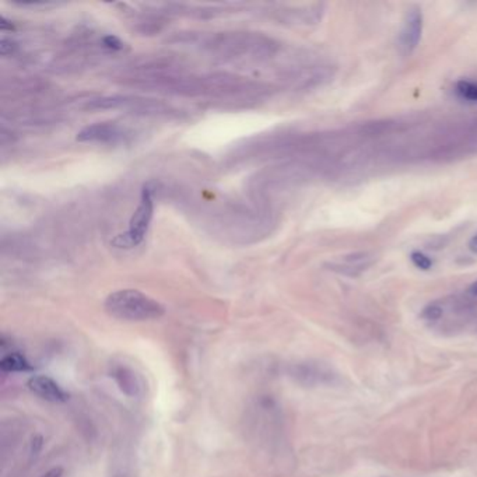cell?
I'll return each instance as SVG.
<instances>
[{"instance_id":"13","label":"cell","mask_w":477,"mask_h":477,"mask_svg":"<svg viewBox=\"0 0 477 477\" xmlns=\"http://www.w3.org/2000/svg\"><path fill=\"white\" fill-rule=\"evenodd\" d=\"M410 259H411L413 265H414L417 269H420V271L427 272V271H430V269L432 268V261H431L425 254H423V252H420V251L411 252Z\"/></svg>"},{"instance_id":"2","label":"cell","mask_w":477,"mask_h":477,"mask_svg":"<svg viewBox=\"0 0 477 477\" xmlns=\"http://www.w3.org/2000/svg\"><path fill=\"white\" fill-rule=\"evenodd\" d=\"M104 307L112 318L128 322L154 321L165 314V308L157 300L133 289L111 293Z\"/></svg>"},{"instance_id":"10","label":"cell","mask_w":477,"mask_h":477,"mask_svg":"<svg viewBox=\"0 0 477 477\" xmlns=\"http://www.w3.org/2000/svg\"><path fill=\"white\" fill-rule=\"evenodd\" d=\"M0 368L5 372H26L31 371V364L17 351H10L0 360Z\"/></svg>"},{"instance_id":"16","label":"cell","mask_w":477,"mask_h":477,"mask_svg":"<svg viewBox=\"0 0 477 477\" xmlns=\"http://www.w3.org/2000/svg\"><path fill=\"white\" fill-rule=\"evenodd\" d=\"M469 250L477 255V234L469 241Z\"/></svg>"},{"instance_id":"11","label":"cell","mask_w":477,"mask_h":477,"mask_svg":"<svg viewBox=\"0 0 477 477\" xmlns=\"http://www.w3.org/2000/svg\"><path fill=\"white\" fill-rule=\"evenodd\" d=\"M455 93L459 98L467 103H477V82L459 80L455 84Z\"/></svg>"},{"instance_id":"4","label":"cell","mask_w":477,"mask_h":477,"mask_svg":"<svg viewBox=\"0 0 477 477\" xmlns=\"http://www.w3.org/2000/svg\"><path fill=\"white\" fill-rule=\"evenodd\" d=\"M87 107L91 109H123L143 116H165L175 112L172 107L158 100L136 96H107L90 101Z\"/></svg>"},{"instance_id":"17","label":"cell","mask_w":477,"mask_h":477,"mask_svg":"<svg viewBox=\"0 0 477 477\" xmlns=\"http://www.w3.org/2000/svg\"><path fill=\"white\" fill-rule=\"evenodd\" d=\"M469 293L471 294V296H474V297H477V280L469 287Z\"/></svg>"},{"instance_id":"14","label":"cell","mask_w":477,"mask_h":477,"mask_svg":"<svg viewBox=\"0 0 477 477\" xmlns=\"http://www.w3.org/2000/svg\"><path fill=\"white\" fill-rule=\"evenodd\" d=\"M103 44H104L105 48H108L111 51H121L123 48V43L118 37H115V36L104 37Z\"/></svg>"},{"instance_id":"7","label":"cell","mask_w":477,"mask_h":477,"mask_svg":"<svg viewBox=\"0 0 477 477\" xmlns=\"http://www.w3.org/2000/svg\"><path fill=\"white\" fill-rule=\"evenodd\" d=\"M111 377L115 379L119 389L123 393H126L128 396L137 397V396L143 395L144 382H143L142 377L139 374H136V371L132 370L130 367H126L122 364L114 365V368L111 371Z\"/></svg>"},{"instance_id":"1","label":"cell","mask_w":477,"mask_h":477,"mask_svg":"<svg viewBox=\"0 0 477 477\" xmlns=\"http://www.w3.org/2000/svg\"><path fill=\"white\" fill-rule=\"evenodd\" d=\"M200 47L225 61H259L278 51V43L259 33H221L202 38Z\"/></svg>"},{"instance_id":"15","label":"cell","mask_w":477,"mask_h":477,"mask_svg":"<svg viewBox=\"0 0 477 477\" xmlns=\"http://www.w3.org/2000/svg\"><path fill=\"white\" fill-rule=\"evenodd\" d=\"M62 476V469L61 467H55L52 470H50L48 473H45L43 477H61Z\"/></svg>"},{"instance_id":"12","label":"cell","mask_w":477,"mask_h":477,"mask_svg":"<svg viewBox=\"0 0 477 477\" xmlns=\"http://www.w3.org/2000/svg\"><path fill=\"white\" fill-rule=\"evenodd\" d=\"M442 315H444V310L438 304H428L421 311V318L427 322H435L441 319Z\"/></svg>"},{"instance_id":"3","label":"cell","mask_w":477,"mask_h":477,"mask_svg":"<svg viewBox=\"0 0 477 477\" xmlns=\"http://www.w3.org/2000/svg\"><path fill=\"white\" fill-rule=\"evenodd\" d=\"M153 188L150 185L143 186L140 202L130 217L129 227L125 232L116 235L112 240V245L122 250H129L137 247L144 241V238L149 232L153 214H154V197H153Z\"/></svg>"},{"instance_id":"9","label":"cell","mask_w":477,"mask_h":477,"mask_svg":"<svg viewBox=\"0 0 477 477\" xmlns=\"http://www.w3.org/2000/svg\"><path fill=\"white\" fill-rule=\"evenodd\" d=\"M374 262V257L370 252H356L344 257L342 265H332L333 271L346 273L349 276H356L370 268Z\"/></svg>"},{"instance_id":"8","label":"cell","mask_w":477,"mask_h":477,"mask_svg":"<svg viewBox=\"0 0 477 477\" xmlns=\"http://www.w3.org/2000/svg\"><path fill=\"white\" fill-rule=\"evenodd\" d=\"M27 385L34 395L48 402H65L68 399L66 392L50 377L36 375L30 378Z\"/></svg>"},{"instance_id":"5","label":"cell","mask_w":477,"mask_h":477,"mask_svg":"<svg viewBox=\"0 0 477 477\" xmlns=\"http://www.w3.org/2000/svg\"><path fill=\"white\" fill-rule=\"evenodd\" d=\"M133 137V132L123 125L116 122H97L83 128L76 140L80 143H96V144H125Z\"/></svg>"},{"instance_id":"6","label":"cell","mask_w":477,"mask_h":477,"mask_svg":"<svg viewBox=\"0 0 477 477\" xmlns=\"http://www.w3.org/2000/svg\"><path fill=\"white\" fill-rule=\"evenodd\" d=\"M423 13L418 8H411L404 19L403 29L400 31V50L404 55H410L420 44L423 34Z\"/></svg>"}]
</instances>
